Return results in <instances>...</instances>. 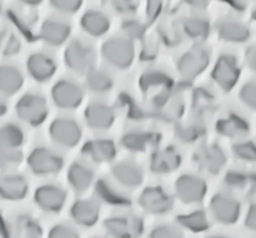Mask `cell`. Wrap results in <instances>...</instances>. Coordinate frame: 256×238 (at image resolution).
Listing matches in <instances>:
<instances>
[{"mask_svg":"<svg viewBox=\"0 0 256 238\" xmlns=\"http://www.w3.org/2000/svg\"><path fill=\"white\" fill-rule=\"evenodd\" d=\"M16 113L21 120L32 126H38L48 115L46 101L38 94H27L16 105Z\"/></svg>","mask_w":256,"mask_h":238,"instance_id":"cell-1","label":"cell"},{"mask_svg":"<svg viewBox=\"0 0 256 238\" xmlns=\"http://www.w3.org/2000/svg\"><path fill=\"white\" fill-rule=\"evenodd\" d=\"M102 54L108 63L120 69L129 67L134 57V47L126 39L108 40L104 43Z\"/></svg>","mask_w":256,"mask_h":238,"instance_id":"cell-2","label":"cell"},{"mask_svg":"<svg viewBox=\"0 0 256 238\" xmlns=\"http://www.w3.org/2000/svg\"><path fill=\"white\" fill-rule=\"evenodd\" d=\"M65 62L68 67L76 72L90 71L94 62V51L86 43L73 41L65 50Z\"/></svg>","mask_w":256,"mask_h":238,"instance_id":"cell-3","label":"cell"},{"mask_svg":"<svg viewBox=\"0 0 256 238\" xmlns=\"http://www.w3.org/2000/svg\"><path fill=\"white\" fill-rule=\"evenodd\" d=\"M104 229L114 238H138L144 231V223L134 216H120L107 219Z\"/></svg>","mask_w":256,"mask_h":238,"instance_id":"cell-4","label":"cell"},{"mask_svg":"<svg viewBox=\"0 0 256 238\" xmlns=\"http://www.w3.org/2000/svg\"><path fill=\"white\" fill-rule=\"evenodd\" d=\"M28 165L36 174L56 173L63 166V159L46 148H38L28 157Z\"/></svg>","mask_w":256,"mask_h":238,"instance_id":"cell-5","label":"cell"},{"mask_svg":"<svg viewBox=\"0 0 256 238\" xmlns=\"http://www.w3.org/2000/svg\"><path fill=\"white\" fill-rule=\"evenodd\" d=\"M50 135L58 144L74 146L82 137V130L74 121L70 119H57L50 126Z\"/></svg>","mask_w":256,"mask_h":238,"instance_id":"cell-6","label":"cell"},{"mask_svg":"<svg viewBox=\"0 0 256 238\" xmlns=\"http://www.w3.org/2000/svg\"><path fill=\"white\" fill-rule=\"evenodd\" d=\"M178 199L186 203H196L203 200L206 193V185L202 179L194 175H182L175 185Z\"/></svg>","mask_w":256,"mask_h":238,"instance_id":"cell-7","label":"cell"},{"mask_svg":"<svg viewBox=\"0 0 256 238\" xmlns=\"http://www.w3.org/2000/svg\"><path fill=\"white\" fill-rule=\"evenodd\" d=\"M52 99L58 107L68 109L76 108L82 104V91L74 83L62 80L54 86Z\"/></svg>","mask_w":256,"mask_h":238,"instance_id":"cell-8","label":"cell"},{"mask_svg":"<svg viewBox=\"0 0 256 238\" xmlns=\"http://www.w3.org/2000/svg\"><path fill=\"white\" fill-rule=\"evenodd\" d=\"M211 211L214 218L222 224H233L239 217L240 206L233 197L218 194L211 201Z\"/></svg>","mask_w":256,"mask_h":238,"instance_id":"cell-9","label":"cell"},{"mask_svg":"<svg viewBox=\"0 0 256 238\" xmlns=\"http://www.w3.org/2000/svg\"><path fill=\"white\" fill-rule=\"evenodd\" d=\"M240 71L236 61L232 56H222L216 64L212 77L222 89L228 91L239 78Z\"/></svg>","mask_w":256,"mask_h":238,"instance_id":"cell-10","label":"cell"},{"mask_svg":"<svg viewBox=\"0 0 256 238\" xmlns=\"http://www.w3.org/2000/svg\"><path fill=\"white\" fill-rule=\"evenodd\" d=\"M140 206L152 214H164L172 208V199L160 187H150L144 190L140 199Z\"/></svg>","mask_w":256,"mask_h":238,"instance_id":"cell-11","label":"cell"},{"mask_svg":"<svg viewBox=\"0 0 256 238\" xmlns=\"http://www.w3.org/2000/svg\"><path fill=\"white\" fill-rule=\"evenodd\" d=\"M209 64V53L202 48L188 51L178 61V71L186 77H195L200 75Z\"/></svg>","mask_w":256,"mask_h":238,"instance_id":"cell-12","label":"cell"},{"mask_svg":"<svg viewBox=\"0 0 256 238\" xmlns=\"http://www.w3.org/2000/svg\"><path fill=\"white\" fill-rule=\"evenodd\" d=\"M66 193L57 186L46 185L40 187L35 193V201L43 210L58 211L64 206Z\"/></svg>","mask_w":256,"mask_h":238,"instance_id":"cell-13","label":"cell"},{"mask_svg":"<svg viewBox=\"0 0 256 238\" xmlns=\"http://www.w3.org/2000/svg\"><path fill=\"white\" fill-rule=\"evenodd\" d=\"M86 122L94 129H107L115 120V114L112 109L100 102H93L85 112Z\"/></svg>","mask_w":256,"mask_h":238,"instance_id":"cell-14","label":"cell"},{"mask_svg":"<svg viewBox=\"0 0 256 238\" xmlns=\"http://www.w3.org/2000/svg\"><path fill=\"white\" fill-rule=\"evenodd\" d=\"M27 68L32 78L44 82L51 78L56 71V63L44 54H34L28 58Z\"/></svg>","mask_w":256,"mask_h":238,"instance_id":"cell-15","label":"cell"},{"mask_svg":"<svg viewBox=\"0 0 256 238\" xmlns=\"http://www.w3.org/2000/svg\"><path fill=\"white\" fill-rule=\"evenodd\" d=\"M196 160L203 170L210 173H217L226 162L224 152L217 145H209L200 149L196 155Z\"/></svg>","mask_w":256,"mask_h":238,"instance_id":"cell-16","label":"cell"},{"mask_svg":"<svg viewBox=\"0 0 256 238\" xmlns=\"http://www.w3.org/2000/svg\"><path fill=\"white\" fill-rule=\"evenodd\" d=\"M82 153L93 162L104 163L110 162L116 156V148L114 143L108 140H95L86 143Z\"/></svg>","mask_w":256,"mask_h":238,"instance_id":"cell-17","label":"cell"},{"mask_svg":"<svg viewBox=\"0 0 256 238\" xmlns=\"http://www.w3.org/2000/svg\"><path fill=\"white\" fill-rule=\"evenodd\" d=\"M70 26L62 21L46 20L41 28V38L48 45L60 46L70 35Z\"/></svg>","mask_w":256,"mask_h":238,"instance_id":"cell-18","label":"cell"},{"mask_svg":"<svg viewBox=\"0 0 256 238\" xmlns=\"http://www.w3.org/2000/svg\"><path fill=\"white\" fill-rule=\"evenodd\" d=\"M71 216L79 224L90 226L98 218V206L92 200H79L71 208Z\"/></svg>","mask_w":256,"mask_h":238,"instance_id":"cell-19","label":"cell"},{"mask_svg":"<svg viewBox=\"0 0 256 238\" xmlns=\"http://www.w3.org/2000/svg\"><path fill=\"white\" fill-rule=\"evenodd\" d=\"M181 164V156L174 149L167 148L156 151L152 156L151 170L156 173H167L174 171Z\"/></svg>","mask_w":256,"mask_h":238,"instance_id":"cell-20","label":"cell"},{"mask_svg":"<svg viewBox=\"0 0 256 238\" xmlns=\"http://www.w3.org/2000/svg\"><path fill=\"white\" fill-rule=\"evenodd\" d=\"M115 179L126 187H136L142 181V172L136 164L130 162L120 163L112 168Z\"/></svg>","mask_w":256,"mask_h":238,"instance_id":"cell-21","label":"cell"},{"mask_svg":"<svg viewBox=\"0 0 256 238\" xmlns=\"http://www.w3.org/2000/svg\"><path fill=\"white\" fill-rule=\"evenodd\" d=\"M28 185L19 175H8L0 179V196L7 200H19L26 196Z\"/></svg>","mask_w":256,"mask_h":238,"instance_id":"cell-22","label":"cell"},{"mask_svg":"<svg viewBox=\"0 0 256 238\" xmlns=\"http://www.w3.org/2000/svg\"><path fill=\"white\" fill-rule=\"evenodd\" d=\"M24 84V77L16 68L4 65L0 67V93L10 95L20 90Z\"/></svg>","mask_w":256,"mask_h":238,"instance_id":"cell-23","label":"cell"},{"mask_svg":"<svg viewBox=\"0 0 256 238\" xmlns=\"http://www.w3.org/2000/svg\"><path fill=\"white\" fill-rule=\"evenodd\" d=\"M68 180L73 189L76 192H84L92 184L93 171L84 164L76 163L68 170Z\"/></svg>","mask_w":256,"mask_h":238,"instance_id":"cell-24","label":"cell"},{"mask_svg":"<svg viewBox=\"0 0 256 238\" xmlns=\"http://www.w3.org/2000/svg\"><path fill=\"white\" fill-rule=\"evenodd\" d=\"M156 111L160 113V116L167 121L176 120L182 114V102L180 99L172 95H159L154 100Z\"/></svg>","mask_w":256,"mask_h":238,"instance_id":"cell-25","label":"cell"},{"mask_svg":"<svg viewBox=\"0 0 256 238\" xmlns=\"http://www.w3.org/2000/svg\"><path fill=\"white\" fill-rule=\"evenodd\" d=\"M24 143V133L16 124L0 128V152H10Z\"/></svg>","mask_w":256,"mask_h":238,"instance_id":"cell-26","label":"cell"},{"mask_svg":"<svg viewBox=\"0 0 256 238\" xmlns=\"http://www.w3.org/2000/svg\"><path fill=\"white\" fill-rule=\"evenodd\" d=\"M82 26L84 31L93 36H100L107 33L109 29L108 18L101 12L96 11H88L82 19Z\"/></svg>","mask_w":256,"mask_h":238,"instance_id":"cell-27","label":"cell"},{"mask_svg":"<svg viewBox=\"0 0 256 238\" xmlns=\"http://www.w3.org/2000/svg\"><path fill=\"white\" fill-rule=\"evenodd\" d=\"M219 34L224 40L232 42H244L250 36V31L246 26L236 21H222L218 26Z\"/></svg>","mask_w":256,"mask_h":238,"instance_id":"cell-28","label":"cell"},{"mask_svg":"<svg viewBox=\"0 0 256 238\" xmlns=\"http://www.w3.org/2000/svg\"><path fill=\"white\" fill-rule=\"evenodd\" d=\"M217 129L220 134L228 137H236L246 134L248 131V124L246 121L239 116L231 115L224 120H220L217 124Z\"/></svg>","mask_w":256,"mask_h":238,"instance_id":"cell-29","label":"cell"},{"mask_svg":"<svg viewBox=\"0 0 256 238\" xmlns=\"http://www.w3.org/2000/svg\"><path fill=\"white\" fill-rule=\"evenodd\" d=\"M95 192L98 194V196L106 202L115 204V206H129L130 200L126 199L123 194L117 192L110 184H108L106 180H100L98 182Z\"/></svg>","mask_w":256,"mask_h":238,"instance_id":"cell-30","label":"cell"},{"mask_svg":"<svg viewBox=\"0 0 256 238\" xmlns=\"http://www.w3.org/2000/svg\"><path fill=\"white\" fill-rule=\"evenodd\" d=\"M153 135L145 133H128L122 138V144L131 151H142L148 144H152Z\"/></svg>","mask_w":256,"mask_h":238,"instance_id":"cell-31","label":"cell"},{"mask_svg":"<svg viewBox=\"0 0 256 238\" xmlns=\"http://www.w3.org/2000/svg\"><path fill=\"white\" fill-rule=\"evenodd\" d=\"M178 221L180 222V224L184 225V228L195 232L204 231V230L209 228V222H208L206 216L203 211H196V213H192L190 215L178 216Z\"/></svg>","mask_w":256,"mask_h":238,"instance_id":"cell-32","label":"cell"},{"mask_svg":"<svg viewBox=\"0 0 256 238\" xmlns=\"http://www.w3.org/2000/svg\"><path fill=\"white\" fill-rule=\"evenodd\" d=\"M87 84L90 89L94 92H106L110 89L112 85V80L107 72L102 70H93L88 71L87 76Z\"/></svg>","mask_w":256,"mask_h":238,"instance_id":"cell-33","label":"cell"},{"mask_svg":"<svg viewBox=\"0 0 256 238\" xmlns=\"http://www.w3.org/2000/svg\"><path fill=\"white\" fill-rule=\"evenodd\" d=\"M184 29L186 34L192 36V39L203 38L209 32V24L206 20L200 19V18H192V19L186 21Z\"/></svg>","mask_w":256,"mask_h":238,"instance_id":"cell-34","label":"cell"},{"mask_svg":"<svg viewBox=\"0 0 256 238\" xmlns=\"http://www.w3.org/2000/svg\"><path fill=\"white\" fill-rule=\"evenodd\" d=\"M172 83V80L166 75L162 72H151L146 73V76L142 80V86L144 87H156V86H164Z\"/></svg>","mask_w":256,"mask_h":238,"instance_id":"cell-35","label":"cell"},{"mask_svg":"<svg viewBox=\"0 0 256 238\" xmlns=\"http://www.w3.org/2000/svg\"><path fill=\"white\" fill-rule=\"evenodd\" d=\"M19 238H41V230L35 222L27 221L19 223Z\"/></svg>","mask_w":256,"mask_h":238,"instance_id":"cell-36","label":"cell"},{"mask_svg":"<svg viewBox=\"0 0 256 238\" xmlns=\"http://www.w3.org/2000/svg\"><path fill=\"white\" fill-rule=\"evenodd\" d=\"M233 151L241 159L255 160V145L253 143H239V144L233 146Z\"/></svg>","mask_w":256,"mask_h":238,"instance_id":"cell-37","label":"cell"},{"mask_svg":"<svg viewBox=\"0 0 256 238\" xmlns=\"http://www.w3.org/2000/svg\"><path fill=\"white\" fill-rule=\"evenodd\" d=\"M200 133H202V130H200V127L196 126V124H189V126H180L176 130L178 136L184 142L195 141V138L198 137Z\"/></svg>","mask_w":256,"mask_h":238,"instance_id":"cell-38","label":"cell"},{"mask_svg":"<svg viewBox=\"0 0 256 238\" xmlns=\"http://www.w3.org/2000/svg\"><path fill=\"white\" fill-rule=\"evenodd\" d=\"M54 9L64 13H73L82 6V2H76V0H52L51 2Z\"/></svg>","mask_w":256,"mask_h":238,"instance_id":"cell-39","label":"cell"},{"mask_svg":"<svg viewBox=\"0 0 256 238\" xmlns=\"http://www.w3.org/2000/svg\"><path fill=\"white\" fill-rule=\"evenodd\" d=\"M150 238H182V235L173 226L162 225L153 230Z\"/></svg>","mask_w":256,"mask_h":238,"instance_id":"cell-40","label":"cell"},{"mask_svg":"<svg viewBox=\"0 0 256 238\" xmlns=\"http://www.w3.org/2000/svg\"><path fill=\"white\" fill-rule=\"evenodd\" d=\"M48 238H79V235L70 226L56 225L51 229Z\"/></svg>","mask_w":256,"mask_h":238,"instance_id":"cell-41","label":"cell"},{"mask_svg":"<svg viewBox=\"0 0 256 238\" xmlns=\"http://www.w3.org/2000/svg\"><path fill=\"white\" fill-rule=\"evenodd\" d=\"M240 98L244 101V104H246L252 108H255V84L247 83L241 89Z\"/></svg>","mask_w":256,"mask_h":238,"instance_id":"cell-42","label":"cell"},{"mask_svg":"<svg viewBox=\"0 0 256 238\" xmlns=\"http://www.w3.org/2000/svg\"><path fill=\"white\" fill-rule=\"evenodd\" d=\"M123 32H126V34L131 36V38H138L144 32V27L138 21L129 20L123 24Z\"/></svg>","mask_w":256,"mask_h":238,"instance_id":"cell-43","label":"cell"},{"mask_svg":"<svg viewBox=\"0 0 256 238\" xmlns=\"http://www.w3.org/2000/svg\"><path fill=\"white\" fill-rule=\"evenodd\" d=\"M225 182L228 185V187L242 188L246 182V178H244V174L239 172H230L225 179Z\"/></svg>","mask_w":256,"mask_h":238,"instance_id":"cell-44","label":"cell"},{"mask_svg":"<svg viewBox=\"0 0 256 238\" xmlns=\"http://www.w3.org/2000/svg\"><path fill=\"white\" fill-rule=\"evenodd\" d=\"M114 6L117 9L118 12L122 13H131L134 12V9H136L137 4H134L132 2H116L114 3Z\"/></svg>","mask_w":256,"mask_h":238,"instance_id":"cell-45","label":"cell"},{"mask_svg":"<svg viewBox=\"0 0 256 238\" xmlns=\"http://www.w3.org/2000/svg\"><path fill=\"white\" fill-rule=\"evenodd\" d=\"M246 225L252 230H255V206H252L246 217Z\"/></svg>","mask_w":256,"mask_h":238,"instance_id":"cell-46","label":"cell"},{"mask_svg":"<svg viewBox=\"0 0 256 238\" xmlns=\"http://www.w3.org/2000/svg\"><path fill=\"white\" fill-rule=\"evenodd\" d=\"M19 47H20L19 41H18V40L14 38V36H12V39H10V41L8 43V46H7V49H6L5 53L8 54V55L16 54V51L19 50Z\"/></svg>","mask_w":256,"mask_h":238,"instance_id":"cell-47","label":"cell"},{"mask_svg":"<svg viewBox=\"0 0 256 238\" xmlns=\"http://www.w3.org/2000/svg\"><path fill=\"white\" fill-rule=\"evenodd\" d=\"M247 61L250 63V67L252 69H255V48L252 47L247 51Z\"/></svg>","mask_w":256,"mask_h":238,"instance_id":"cell-48","label":"cell"},{"mask_svg":"<svg viewBox=\"0 0 256 238\" xmlns=\"http://www.w3.org/2000/svg\"><path fill=\"white\" fill-rule=\"evenodd\" d=\"M5 112H6V106L0 102V116L5 114Z\"/></svg>","mask_w":256,"mask_h":238,"instance_id":"cell-49","label":"cell"},{"mask_svg":"<svg viewBox=\"0 0 256 238\" xmlns=\"http://www.w3.org/2000/svg\"><path fill=\"white\" fill-rule=\"evenodd\" d=\"M208 238H226V237H224V236H210Z\"/></svg>","mask_w":256,"mask_h":238,"instance_id":"cell-50","label":"cell"},{"mask_svg":"<svg viewBox=\"0 0 256 238\" xmlns=\"http://www.w3.org/2000/svg\"><path fill=\"white\" fill-rule=\"evenodd\" d=\"M2 33H0V43H2Z\"/></svg>","mask_w":256,"mask_h":238,"instance_id":"cell-51","label":"cell"},{"mask_svg":"<svg viewBox=\"0 0 256 238\" xmlns=\"http://www.w3.org/2000/svg\"><path fill=\"white\" fill-rule=\"evenodd\" d=\"M0 11H2V6H0Z\"/></svg>","mask_w":256,"mask_h":238,"instance_id":"cell-52","label":"cell"}]
</instances>
